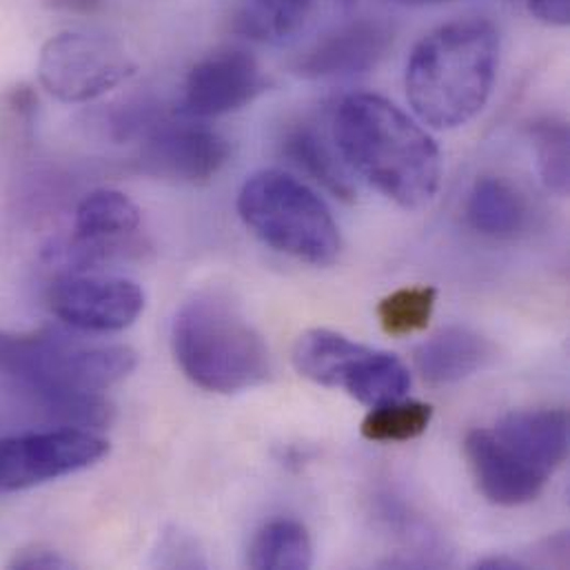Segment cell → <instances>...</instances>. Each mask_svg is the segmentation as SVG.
<instances>
[{
	"mask_svg": "<svg viewBox=\"0 0 570 570\" xmlns=\"http://www.w3.org/2000/svg\"><path fill=\"white\" fill-rule=\"evenodd\" d=\"M333 142L344 165L400 209L420 212L440 189L435 140L377 94H353L337 105Z\"/></svg>",
	"mask_w": 570,
	"mask_h": 570,
	"instance_id": "1",
	"label": "cell"
},
{
	"mask_svg": "<svg viewBox=\"0 0 570 570\" xmlns=\"http://www.w3.org/2000/svg\"><path fill=\"white\" fill-rule=\"evenodd\" d=\"M500 67V31L489 18H458L413 47L404 87L413 111L433 129H458L489 102Z\"/></svg>",
	"mask_w": 570,
	"mask_h": 570,
	"instance_id": "2",
	"label": "cell"
},
{
	"mask_svg": "<svg viewBox=\"0 0 570 570\" xmlns=\"http://www.w3.org/2000/svg\"><path fill=\"white\" fill-rule=\"evenodd\" d=\"M569 440L564 409H524L491 429H473L464 440V455L480 493L491 504L515 509L544 493L569 458Z\"/></svg>",
	"mask_w": 570,
	"mask_h": 570,
	"instance_id": "3",
	"label": "cell"
},
{
	"mask_svg": "<svg viewBox=\"0 0 570 570\" xmlns=\"http://www.w3.org/2000/svg\"><path fill=\"white\" fill-rule=\"evenodd\" d=\"M171 346L183 373L212 393L249 391L272 375V353L261 331L218 293H198L176 311Z\"/></svg>",
	"mask_w": 570,
	"mask_h": 570,
	"instance_id": "4",
	"label": "cell"
},
{
	"mask_svg": "<svg viewBox=\"0 0 570 570\" xmlns=\"http://www.w3.org/2000/svg\"><path fill=\"white\" fill-rule=\"evenodd\" d=\"M238 214L256 238L299 263L331 267L342 254V236L326 203L281 169H265L245 180Z\"/></svg>",
	"mask_w": 570,
	"mask_h": 570,
	"instance_id": "5",
	"label": "cell"
},
{
	"mask_svg": "<svg viewBox=\"0 0 570 570\" xmlns=\"http://www.w3.org/2000/svg\"><path fill=\"white\" fill-rule=\"evenodd\" d=\"M114 344L85 342L58 328L0 331V373L29 393H102L120 377Z\"/></svg>",
	"mask_w": 570,
	"mask_h": 570,
	"instance_id": "6",
	"label": "cell"
},
{
	"mask_svg": "<svg viewBox=\"0 0 570 570\" xmlns=\"http://www.w3.org/2000/svg\"><path fill=\"white\" fill-rule=\"evenodd\" d=\"M293 364L311 382L340 389L366 406L400 400L411 389V371L397 355L331 328L302 333L293 346Z\"/></svg>",
	"mask_w": 570,
	"mask_h": 570,
	"instance_id": "7",
	"label": "cell"
},
{
	"mask_svg": "<svg viewBox=\"0 0 570 570\" xmlns=\"http://www.w3.org/2000/svg\"><path fill=\"white\" fill-rule=\"evenodd\" d=\"M138 71L127 49L100 33L62 31L38 56V80L60 102H89L116 89Z\"/></svg>",
	"mask_w": 570,
	"mask_h": 570,
	"instance_id": "8",
	"label": "cell"
},
{
	"mask_svg": "<svg viewBox=\"0 0 570 570\" xmlns=\"http://www.w3.org/2000/svg\"><path fill=\"white\" fill-rule=\"evenodd\" d=\"M109 442L96 431L51 429L0 440V493H18L96 466Z\"/></svg>",
	"mask_w": 570,
	"mask_h": 570,
	"instance_id": "9",
	"label": "cell"
},
{
	"mask_svg": "<svg viewBox=\"0 0 570 570\" xmlns=\"http://www.w3.org/2000/svg\"><path fill=\"white\" fill-rule=\"evenodd\" d=\"M51 313L82 333H118L145 311L142 286L129 278L91 272L60 274L47 288Z\"/></svg>",
	"mask_w": 570,
	"mask_h": 570,
	"instance_id": "10",
	"label": "cell"
},
{
	"mask_svg": "<svg viewBox=\"0 0 570 570\" xmlns=\"http://www.w3.org/2000/svg\"><path fill=\"white\" fill-rule=\"evenodd\" d=\"M229 140L203 125L174 122L154 127L138 151L142 174L183 185H207L229 163Z\"/></svg>",
	"mask_w": 570,
	"mask_h": 570,
	"instance_id": "11",
	"label": "cell"
},
{
	"mask_svg": "<svg viewBox=\"0 0 570 570\" xmlns=\"http://www.w3.org/2000/svg\"><path fill=\"white\" fill-rule=\"evenodd\" d=\"M265 89V73L249 51L218 49L187 73L180 114L198 120L227 116L254 102Z\"/></svg>",
	"mask_w": 570,
	"mask_h": 570,
	"instance_id": "12",
	"label": "cell"
},
{
	"mask_svg": "<svg viewBox=\"0 0 570 570\" xmlns=\"http://www.w3.org/2000/svg\"><path fill=\"white\" fill-rule=\"evenodd\" d=\"M393 27L380 18L351 20L315 40L293 65L311 80L348 78L371 71L393 45Z\"/></svg>",
	"mask_w": 570,
	"mask_h": 570,
	"instance_id": "13",
	"label": "cell"
},
{
	"mask_svg": "<svg viewBox=\"0 0 570 570\" xmlns=\"http://www.w3.org/2000/svg\"><path fill=\"white\" fill-rule=\"evenodd\" d=\"M495 344L469 326H446L415 348L417 373L433 386L458 384L493 364Z\"/></svg>",
	"mask_w": 570,
	"mask_h": 570,
	"instance_id": "14",
	"label": "cell"
},
{
	"mask_svg": "<svg viewBox=\"0 0 570 570\" xmlns=\"http://www.w3.org/2000/svg\"><path fill=\"white\" fill-rule=\"evenodd\" d=\"M466 225L491 240H513L529 229L531 207L524 194L502 176H480L464 203Z\"/></svg>",
	"mask_w": 570,
	"mask_h": 570,
	"instance_id": "15",
	"label": "cell"
},
{
	"mask_svg": "<svg viewBox=\"0 0 570 570\" xmlns=\"http://www.w3.org/2000/svg\"><path fill=\"white\" fill-rule=\"evenodd\" d=\"M283 154L299 171L344 203L355 200V187L322 134L311 125H295L283 138Z\"/></svg>",
	"mask_w": 570,
	"mask_h": 570,
	"instance_id": "16",
	"label": "cell"
},
{
	"mask_svg": "<svg viewBox=\"0 0 570 570\" xmlns=\"http://www.w3.org/2000/svg\"><path fill=\"white\" fill-rule=\"evenodd\" d=\"M249 567L258 570H306L313 567V542L304 524L274 520L265 524L252 547Z\"/></svg>",
	"mask_w": 570,
	"mask_h": 570,
	"instance_id": "17",
	"label": "cell"
},
{
	"mask_svg": "<svg viewBox=\"0 0 570 570\" xmlns=\"http://www.w3.org/2000/svg\"><path fill=\"white\" fill-rule=\"evenodd\" d=\"M315 0H245L236 13L234 29L265 45L291 38L308 18Z\"/></svg>",
	"mask_w": 570,
	"mask_h": 570,
	"instance_id": "18",
	"label": "cell"
},
{
	"mask_svg": "<svg viewBox=\"0 0 570 570\" xmlns=\"http://www.w3.org/2000/svg\"><path fill=\"white\" fill-rule=\"evenodd\" d=\"M433 406L417 400H393L371 406L362 422V438L377 444H402L426 433Z\"/></svg>",
	"mask_w": 570,
	"mask_h": 570,
	"instance_id": "19",
	"label": "cell"
},
{
	"mask_svg": "<svg viewBox=\"0 0 570 570\" xmlns=\"http://www.w3.org/2000/svg\"><path fill=\"white\" fill-rule=\"evenodd\" d=\"M438 304V288L413 285L395 288L380 299L375 313L380 326L391 337H409L429 326Z\"/></svg>",
	"mask_w": 570,
	"mask_h": 570,
	"instance_id": "20",
	"label": "cell"
},
{
	"mask_svg": "<svg viewBox=\"0 0 570 570\" xmlns=\"http://www.w3.org/2000/svg\"><path fill=\"white\" fill-rule=\"evenodd\" d=\"M542 183L558 196L569 194V125L560 118H540L529 127Z\"/></svg>",
	"mask_w": 570,
	"mask_h": 570,
	"instance_id": "21",
	"label": "cell"
},
{
	"mask_svg": "<svg viewBox=\"0 0 570 570\" xmlns=\"http://www.w3.org/2000/svg\"><path fill=\"white\" fill-rule=\"evenodd\" d=\"M158 564L171 567V569H203L207 567V560L203 558V551L198 549V542L183 533V531H169L163 535L158 551H156Z\"/></svg>",
	"mask_w": 570,
	"mask_h": 570,
	"instance_id": "22",
	"label": "cell"
},
{
	"mask_svg": "<svg viewBox=\"0 0 570 570\" xmlns=\"http://www.w3.org/2000/svg\"><path fill=\"white\" fill-rule=\"evenodd\" d=\"M9 569L36 570V569H67L69 562L58 556L53 549L42 544H31L13 553V558L7 564Z\"/></svg>",
	"mask_w": 570,
	"mask_h": 570,
	"instance_id": "23",
	"label": "cell"
},
{
	"mask_svg": "<svg viewBox=\"0 0 570 570\" xmlns=\"http://www.w3.org/2000/svg\"><path fill=\"white\" fill-rule=\"evenodd\" d=\"M529 11L551 27H567L570 22V0H529Z\"/></svg>",
	"mask_w": 570,
	"mask_h": 570,
	"instance_id": "24",
	"label": "cell"
},
{
	"mask_svg": "<svg viewBox=\"0 0 570 570\" xmlns=\"http://www.w3.org/2000/svg\"><path fill=\"white\" fill-rule=\"evenodd\" d=\"M38 98L29 85H16L4 94V107L20 120H31Z\"/></svg>",
	"mask_w": 570,
	"mask_h": 570,
	"instance_id": "25",
	"label": "cell"
},
{
	"mask_svg": "<svg viewBox=\"0 0 570 570\" xmlns=\"http://www.w3.org/2000/svg\"><path fill=\"white\" fill-rule=\"evenodd\" d=\"M51 9H62L71 13H96L102 7V0H45Z\"/></svg>",
	"mask_w": 570,
	"mask_h": 570,
	"instance_id": "26",
	"label": "cell"
},
{
	"mask_svg": "<svg viewBox=\"0 0 570 570\" xmlns=\"http://www.w3.org/2000/svg\"><path fill=\"white\" fill-rule=\"evenodd\" d=\"M475 569L482 570H513V569H524V564L522 562H518V560H513V558H504V556H493V558H487V560H480L478 564H475Z\"/></svg>",
	"mask_w": 570,
	"mask_h": 570,
	"instance_id": "27",
	"label": "cell"
},
{
	"mask_svg": "<svg viewBox=\"0 0 570 570\" xmlns=\"http://www.w3.org/2000/svg\"><path fill=\"white\" fill-rule=\"evenodd\" d=\"M395 4L402 7H435V4H446V2H455V0H391Z\"/></svg>",
	"mask_w": 570,
	"mask_h": 570,
	"instance_id": "28",
	"label": "cell"
},
{
	"mask_svg": "<svg viewBox=\"0 0 570 570\" xmlns=\"http://www.w3.org/2000/svg\"><path fill=\"white\" fill-rule=\"evenodd\" d=\"M342 2H353V0H342Z\"/></svg>",
	"mask_w": 570,
	"mask_h": 570,
	"instance_id": "29",
	"label": "cell"
}]
</instances>
